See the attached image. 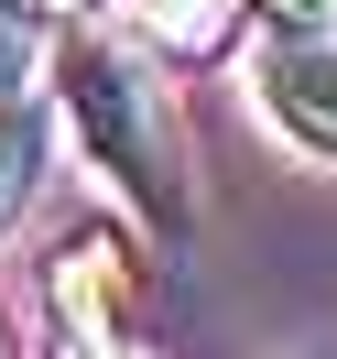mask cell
Returning <instances> with one entry per match:
<instances>
[{
  "label": "cell",
  "mask_w": 337,
  "mask_h": 359,
  "mask_svg": "<svg viewBox=\"0 0 337 359\" xmlns=\"http://www.w3.org/2000/svg\"><path fill=\"white\" fill-rule=\"evenodd\" d=\"M44 327H55V359H131L142 348V283L120 262V240H66L44 272Z\"/></svg>",
  "instance_id": "cell-2"
},
{
  "label": "cell",
  "mask_w": 337,
  "mask_h": 359,
  "mask_svg": "<svg viewBox=\"0 0 337 359\" xmlns=\"http://www.w3.org/2000/svg\"><path fill=\"white\" fill-rule=\"evenodd\" d=\"M33 163H44V120H33V109H0V229H11V207L33 196Z\"/></svg>",
  "instance_id": "cell-5"
},
{
  "label": "cell",
  "mask_w": 337,
  "mask_h": 359,
  "mask_svg": "<svg viewBox=\"0 0 337 359\" xmlns=\"http://www.w3.org/2000/svg\"><path fill=\"white\" fill-rule=\"evenodd\" d=\"M55 76H66V120L88 131V153L153 207V229H185V131L163 109V88L142 76V55L120 33H76Z\"/></svg>",
  "instance_id": "cell-1"
},
{
  "label": "cell",
  "mask_w": 337,
  "mask_h": 359,
  "mask_svg": "<svg viewBox=\"0 0 337 359\" xmlns=\"http://www.w3.org/2000/svg\"><path fill=\"white\" fill-rule=\"evenodd\" d=\"M22 76H33V11H22V0H0V109L22 98Z\"/></svg>",
  "instance_id": "cell-6"
},
{
  "label": "cell",
  "mask_w": 337,
  "mask_h": 359,
  "mask_svg": "<svg viewBox=\"0 0 337 359\" xmlns=\"http://www.w3.org/2000/svg\"><path fill=\"white\" fill-rule=\"evenodd\" d=\"M261 98H272V120H283L305 153L337 163V33H283V44L261 55Z\"/></svg>",
  "instance_id": "cell-3"
},
{
  "label": "cell",
  "mask_w": 337,
  "mask_h": 359,
  "mask_svg": "<svg viewBox=\"0 0 337 359\" xmlns=\"http://www.w3.org/2000/svg\"><path fill=\"white\" fill-rule=\"evenodd\" d=\"M153 33L174 55H228V33H240V0H153Z\"/></svg>",
  "instance_id": "cell-4"
},
{
  "label": "cell",
  "mask_w": 337,
  "mask_h": 359,
  "mask_svg": "<svg viewBox=\"0 0 337 359\" xmlns=\"http://www.w3.org/2000/svg\"><path fill=\"white\" fill-rule=\"evenodd\" d=\"M283 33H337V0H261Z\"/></svg>",
  "instance_id": "cell-7"
}]
</instances>
